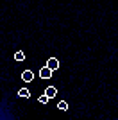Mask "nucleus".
I'll list each match as a JSON object with an SVG mask.
<instances>
[{"label": "nucleus", "mask_w": 118, "mask_h": 120, "mask_svg": "<svg viewBox=\"0 0 118 120\" xmlns=\"http://www.w3.org/2000/svg\"><path fill=\"white\" fill-rule=\"evenodd\" d=\"M52 72L54 70H50L48 66H43V68L39 70V77H41V79H50V77H52Z\"/></svg>", "instance_id": "1"}, {"label": "nucleus", "mask_w": 118, "mask_h": 120, "mask_svg": "<svg viewBox=\"0 0 118 120\" xmlns=\"http://www.w3.org/2000/svg\"><path fill=\"white\" fill-rule=\"evenodd\" d=\"M32 79H34V74L30 70H23L22 72V81L23 82H32Z\"/></svg>", "instance_id": "2"}, {"label": "nucleus", "mask_w": 118, "mask_h": 120, "mask_svg": "<svg viewBox=\"0 0 118 120\" xmlns=\"http://www.w3.org/2000/svg\"><path fill=\"white\" fill-rule=\"evenodd\" d=\"M47 66H48L50 70H57V68H59V59H55V57H48Z\"/></svg>", "instance_id": "3"}, {"label": "nucleus", "mask_w": 118, "mask_h": 120, "mask_svg": "<svg viewBox=\"0 0 118 120\" xmlns=\"http://www.w3.org/2000/svg\"><path fill=\"white\" fill-rule=\"evenodd\" d=\"M45 95L48 97V99H52V97H55V95H57V90H55L54 86H48V88L45 90Z\"/></svg>", "instance_id": "4"}, {"label": "nucleus", "mask_w": 118, "mask_h": 120, "mask_svg": "<svg viewBox=\"0 0 118 120\" xmlns=\"http://www.w3.org/2000/svg\"><path fill=\"white\" fill-rule=\"evenodd\" d=\"M57 108H59L61 111H66V109H68V102H66V100H59Z\"/></svg>", "instance_id": "5"}, {"label": "nucleus", "mask_w": 118, "mask_h": 120, "mask_svg": "<svg viewBox=\"0 0 118 120\" xmlns=\"http://www.w3.org/2000/svg\"><path fill=\"white\" fill-rule=\"evenodd\" d=\"M15 59H16V61H23V59H25V54L22 52V50H18V52L15 54Z\"/></svg>", "instance_id": "6"}, {"label": "nucleus", "mask_w": 118, "mask_h": 120, "mask_svg": "<svg viewBox=\"0 0 118 120\" xmlns=\"http://www.w3.org/2000/svg\"><path fill=\"white\" fill-rule=\"evenodd\" d=\"M18 95H20V97H29L30 93H29V90H27V88H20Z\"/></svg>", "instance_id": "7"}, {"label": "nucleus", "mask_w": 118, "mask_h": 120, "mask_svg": "<svg viewBox=\"0 0 118 120\" xmlns=\"http://www.w3.org/2000/svg\"><path fill=\"white\" fill-rule=\"evenodd\" d=\"M39 102H41V104H47V102H48V97H47V95L43 93V95L39 97Z\"/></svg>", "instance_id": "8"}]
</instances>
